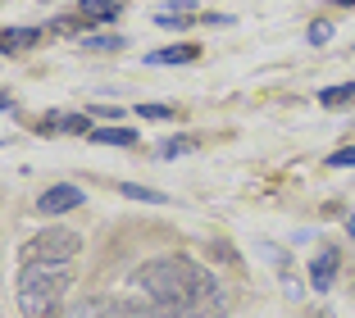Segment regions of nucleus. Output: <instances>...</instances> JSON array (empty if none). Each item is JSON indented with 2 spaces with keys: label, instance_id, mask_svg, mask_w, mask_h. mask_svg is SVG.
<instances>
[{
  "label": "nucleus",
  "instance_id": "6e6552de",
  "mask_svg": "<svg viewBox=\"0 0 355 318\" xmlns=\"http://www.w3.org/2000/svg\"><path fill=\"white\" fill-rule=\"evenodd\" d=\"M191 19H196V5H164V10L155 14L159 28H187Z\"/></svg>",
  "mask_w": 355,
  "mask_h": 318
},
{
  "label": "nucleus",
  "instance_id": "f257e3e1",
  "mask_svg": "<svg viewBox=\"0 0 355 318\" xmlns=\"http://www.w3.org/2000/svg\"><path fill=\"white\" fill-rule=\"evenodd\" d=\"M137 287L146 291L150 305H159L173 318H223V291L187 255H164L137 268Z\"/></svg>",
  "mask_w": 355,
  "mask_h": 318
},
{
  "label": "nucleus",
  "instance_id": "2eb2a0df",
  "mask_svg": "<svg viewBox=\"0 0 355 318\" xmlns=\"http://www.w3.org/2000/svg\"><path fill=\"white\" fill-rule=\"evenodd\" d=\"M191 136H168V141H159V159H178V154H187L191 150Z\"/></svg>",
  "mask_w": 355,
  "mask_h": 318
},
{
  "label": "nucleus",
  "instance_id": "f8f14e48",
  "mask_svg": "<svg viewBox=\"0 0 355 318\" xmlns=\"http://www.w3.org/2000/svg\"><path fill=\"white\" fill-rule=\"evenodd\" d=\"M123 5H128V0H83V14L96 19V23H105V19H114Z\"/></svg>",
  "mask_w": 355,
  "mask_h": 318
},
{
  "label": "nucleus",
  "instance_id": "f03ea898",
  "mask_svg": "<svg viewBox=\"0 0 355 318\" xmlns=\"http://www.w3.org/2000/svg\"><path fill=\"white\" fill-rule=\"evenodd\" d=\"M73 264H19L14 300L23 318H60L69 287H73Z\"/></svg>",
  "mask_w": 355,
  "mask_h": 318
},
{
  "label": "nucleus",
  "instance_id": "20e7f679",
  "mask_svg": "<svg viewBox=\"0 0 355 318\" xmlns=\"http://www.w3.org/2000/svg\"><path fill=\"white\" fill-rule=\"evenodd\" d=\"M78 205H83V191H78L73 182H55L37 195V209H42V214H69V209H78Z\"/></svg>",
  "mask_w": 355,
  "mask_h": 318
},
{
  "label": "nucleus",
  "instance_id": "412c9836",
  "mask_svg": "<svg viewBox=\"0 0 355 318\" xmlns=\"http://www.w3.org/2000/svg\"><path fill=\"white\" fill-rule=\"evenodd\" d=\"M346 232H351V236H355V214H351V218H346Z\"/></svg>",
  "mask_w": 355,
  "mask_h": 318
},
{
  "label": "nucleus",
  "instance_id": "aec40b11",
  "mask_svg": "<svg viewBox=\"0 0 355 318\" xmlns=\"http://www.w3.org/2000/svg\"><path fill=\"white\" fill-rule=\"evenodd\" d=\"M10 105H14V100H10V96H5V91H0V109H10Z\"/></svg>",
  "mask_w": 355,
  "mask_h": 318
},
{
  "label": "nucleus",
  "instance_id": "4be33fe9",
  "mask_svg": "<svg viewBox=\"0 0 355 318\" xmlns=\"http://www.w3.org/2000/svg\"><path fill=\"white\" fill-rule=\"evenodd\" d=\"M337 5H355V0H337Z\"/></svg>",
  "mask_w": 355,
  "mask_h": 318
},
{
  "label": "nucleus",
  "instance_id": "423d86ee",
  "mask_svg": "<svg viewBox=\"0 0 355 318\" xmlns=\"http://www.w3.org/2000/svg\"><path fill=\"white\" fill-rule=\"evenodd\" d=\"M196 60H200V51H196V46H187V42L164 46V51H150V55H146L150 69H159V64H196Z\"/></svg>",
  "mask_w": 355,
  "mask_h": 318
},
{
  "label": "nucleus",
  "instance_id": "f3484780",
  "mask_svg": "<svg viewBox=\"0 0 355 318\" xmlns=\"http://www.w3.org/2000/svg\"><path fill=\"white\" fill-rule=\"evenodd\" d=\"M328 164L333 168H355V145H342V150L328 154Z\"/></svg>",
  "mask_w": 355,
  "mask_h": 318
},
{
  "label": "nucleus",
  "instance_id": "dca6fc26",
  "mask_svg": "<svg viewBox=\"0 0 355 318\" xmlns=\"http://www.w3.org/2000/svg\"><path fill=\"white\" fill-rule=\"evenodd\" d=\"M328 42H333V23H328V19L310 23V46H328Z\"/></svg>",
  "mask_w": 355,
  "mask_h": 318
},
{
  "label": "nucleus",
  "instance_id": "ddd939ff",
  "mask_svg": "<svg viewBox=\"0 0 355 318\" xmlns=\"http://www.w3.org/2000/svg\"><path fill=\"white\" fill-rule=\"evenodd\" d=\"M355 100V87L342 82V87H328V91H319V105H328V109H337V105H351Z\"/></svg>",
  "mask_w": 355,
  "mask_h": 318
},
{
  "label": "nucleus",
  "instance_id": "1a4fd4ad",
  "mask_svg": "<svg viewBox=\"0 0 355 318\" xmlns=\"http://www.w3.org/2000/svg\"><path fill=\"white\" fill-rule=\"evenodd\" d=\"M101 318H173V314H164L159 305H114V309H105Z\"/></svg>",
  "mask_w": 355,
  "mask_h": 318
},
{
  "label": "nucleus",
  "instance_id": "9b49d317",
  "mask_svg": "<svg viewBox=\"0 0 355 318\" xmlns=\"http://www.w3.org/2000/svg\"><path fill=\"white\" fill-rule=\"evenodd\" d=\"M46 132H92V127H87L83 114H51L46 118Z\"/></svg>",
  "mask_w": 355,
  "mask_h": 318
},
{
  "label": "nucleus",
  "instance_id": "4468645a",
  "mask_svg": "<svg viewBox=\"0 0 355 318\" xmlns=\"http://www.w3.org/2000/svg\"><path fill=\"white\" fill-rule=\"evenodd\" d=\"M123 195H128V200H146V205H164V200H168V195L150 191V186H137V182H123Z\"/></svg>",
  "mask_w": 355,
  "mask_h": 318
},
{
  "label": "nucleus",
  "instance_id": "0eeeda50",
  "mask_svg": "<svg viewBox=\"0 0 355 318\" xmlns=\"http://www.w3.org/2000/svg\"><path fill=\"white\" fill-rule=\"evenodd\" d=\"M37 37H42L37 28H0V55L28 51V46H37Z\"/></svg>",
  "mask_w": 355,
  "mask_h": 318
},
{
  "label": "nucleus",
  "instance_id": "6ab92c4d",
  "mask_svg": "<svg viewBox=\"0 0 355 318\" xmlns=\"http://www.w3.org/2000/svg\"><path fill=\"white\" fill-rule=\"evenodd\" d=\"M137 114H141V118H173L168 105H137Z\"/></svg>",
  "mask_w": 355,
  "mask_h": 318
},
{
  "label": "nucleus",
  "instance_id": "7ed1b4c3",
  "mask_svg": "<svg viewBox=\"0 0 355 318\" xmlns=\"http://www.w3.org/2000/svg\"><path fill=\"white\" fill-rule=\"evenodd\" d=\"M83 255V236L78 227H46V232L28 236L19 246V264H73Z\"/></svg>",
  "mask_w": 355,
  "mask_h": 318
},
{
  "label": "nucleus",
  "instance_id": "39448f33",
  "mask_svg": "<svg viewBox=\"0 0 355 318\" xmlns=\"http://www.w3.org/2000/svg\"><path fill=\"white\" fill-rule=\"evenodd\" d=\"M333 282H337V250L328 246V250H319V259L310 264V287L314 291H333Z\"/></svg>",
  "mask_w": 355,
  "mask_h": 318
},
{
  "label": "nucleus",
  "instance_id": "9d476101",
  "mask_svg": "<svg viewBox=\"0 0 355 318\" xmlns=\"http://www.w3.org/2000/svg\"><path fill=\"white\" fill-rule=\"evenodd\" d=\"M92 141L96 145H137V132L132 127H96Z\"/></svg>",
  "mask_w": 355,
  "mask_h": 318
},
{
  "label": "nucleus",
  "instance_id": "a211bd4d",
  "mask_svg": "<svg viewBox=\"0 0 355 318\" xmlns=\"http://www.w3.org/2000/svg\"><path fill=\"white\" fill-rule=\"evenodd\" d=\"M87 51H123V42H119V37H87Z\"/></svg>",
  "mask_w": 355,
  "mask_h": 318
}]
</instances>
